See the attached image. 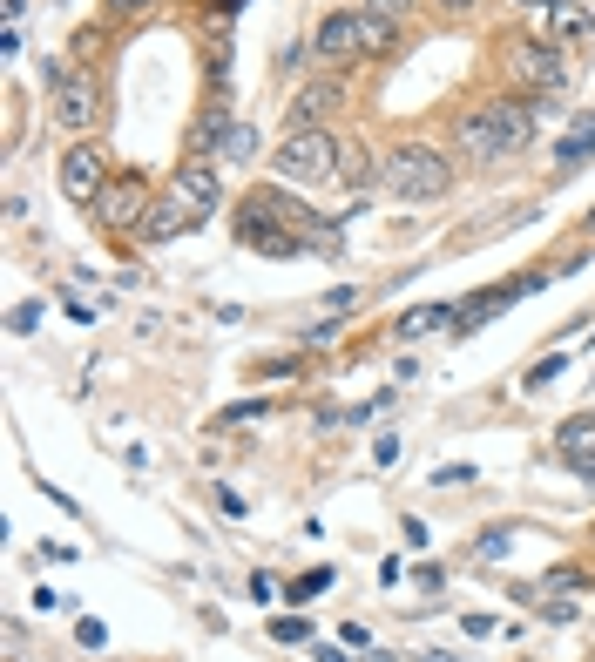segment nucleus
I'll use <instances>...</instances> for the list:
<instances>
[{"label":"nucleus","instance_id":"f257e3e1","mask_svg":"<svg viewBox=\"0 0 595 662\" xmlns=\"http://www.w3.org/2000/svg\"><path fill=\"white\" fill-rule=\"evenodd\" d=\"M237 244L264 257H298V250H339V230H325V217H312L305 203L284 196V183H271L237 203Z\"/></svg>","mask_w":595,"mask_h":662},{"label":"nucleus","instance_id":"f03ea898","mask_svg":"<svg viewBox=\"0 0 595 662\" xmlns=\"http://www.w3.org/2000/svg\"><path fill=\"white\" fill-rule=\"evenodd\" d=\"M224 203V176L203 163V156H190V163L170 176V190L149 203V217H142V237L149 244H170V237H183L190 223H210V210Z\"/></svg>","mask_w":595,"mask_h":662},{"label":"nucleus","instance_id":"7ed1b4c3","mask_svg":"<svg viewBox=\"0 0 595 662\" xmlns=\"http://www.w3.org/2000/svg\"><path fill=\"white\" fill-rule=\"evenodd\" d=\"M535 136H541V109H535V102H481V109H467L454 122V142L474 156V163L521 156Z\"/></svg>","mask_w":595,"mask_h":662},{"label":"nucleus","instance_id":"20e7f679","mask_svg":"<svg viewBox=\"0 0 595 662\" xmlns=\"http://www.w3.org/2000/svg\"><path fill=\"white\" fill-rule=\"evenodd\" d=\"M339 136L332 129H291V136L278 142V156H271V169H278L284 190H325L332 176H339Z\"/></svg>","mask_w":595,"mask_h":662},{"label":"nucleus","instance_id":"39448f33","mask_svg":"<svg viewBox=\"0 0 595 662\" xmlns=\"http://www.w3.org/2000/svg\"><path fill=\"white\" fill-rule=\"evenodd\" d=\"M379 183L393 196H406V203H426V196L454 190V163H447L433 142H399L393 156H386V169H379Z\"/></svg>","mask_w":595,"mask_h":662},{"label":"nucleus","instance_id":"423d86ee","mask_svg":"<svg viewBox=\"0 0 595 662\" xmlns=\"http://www.w3.org/2000/svg\"><path fill=\"white\" fill-rule=\"evenodd\" d=\"M318 61H352V55H379L393 48V21L372 14V7H339L332 21H318Z\"/></svg>","mask_w":595,"mask_h":662},{"label":"nucleus","instance_id":"0eeeda50","mask_svg":"<svg viewBox=\"0 0 595 662\" xmlns=\"http://www.w3.org/2000/svg\"><path fill=\"white\" fill-rule=\"evenodd\" d=\"M508 68L521 88H535V95H555V88H568V61L555 41H514L508 48Z\"/></svg>","mask_w":595,"mask_h":662},{"label":"nucleus","instance_id":"6e6552de","mask_svg":"<svg viewBox=\"0 0 595 662\" xmlns=\"http://www.w3.org/2000/svg\"><path fill=\"white\" fill-rule=\"evenodd\" d=\"M109 183H115V176H109V156H102L95 142H75V149L61 156V196H68V203H88V210H95Z\"/></svg>","mask_w":595,"mask_h":662},{"label":"nucleus","instance_id":"1a4fd4ad","mask_svg":"<svg viewBox=\"0 0 595 662\" xmlns=\"http://www.w3.org/2000/svg\"><path fill=\"white\" fill-rule=\"evenodd\" d=\"M48 115H55L61 129H95V122H102V88L88 82V75H61Z\"/></svg>","mask_w":595,"mask_h":662},{"label":"nucleus","instance_id":"9d476101","mask_svg":"<svg viewBox=\"0 0 595 662\" xmlns=\"http://www.w3.org/2000/svg\"><path fill=\"white\" fill-rule=\"evenodd\" d=\"M555 453H562L568 467H575V473H582V480H589V487H595V413L568 419L562 433H555Z\"/></svg>","mask_w":595,"mask_h":662},{"label":"nucleus","instance_id":"9b49d317","mask_svg":"<svg viewBox=\"0 0 595 662\" xmlns=\"http://www.w3.org/2000/svg\"><path fill=\"white\" fill-rule=\"evenodd\" d=\"M95 217L109 223V230H122V223H142L149 210H142V183L136 176H115L109 190H102V203H95Z\"/></svg>","mask_w":595,"mask_h":662},{"label":"nucleus","instance_id":"f8f14e48","mask_svg":"<svg viewBox=\"0 0 595 662\" xmlns=\"http://www.w3.org/2000/svg\"><path fill=\"white\" fill-rule=\"evenodd\" d=\"M548 41L555 48H582V41H595V14L582 7V0H562V7H548Z\"/></svg>","mask_w":595,"mask_h":662},{"label":"nucleus","instance_id":"ddd939ff","mask_svg":"<svg viewBox=\"0 0 595 662\" xmlns=\"http://www.w3.org/2000/svg\"><path fill=\"white\" fill-rule=\"evenodd\" d=\"M339 82H318V88H305L298 102H291V129H325V115H339Z\"/></svg>","mask_w":595,"mask_h":662},{"label":"nucleus","instance_id":"4468645a","mask_svg":"<svg viewBox=\"0 0 595 662\" xmlns=\"http://www.w3.org/2000/svg\"><path fill=\"white\" fill-rule=\"evenodd\" d=\"M589 156H595V109L582 115V122H575L562 142H555V163H562V169H582Z\"/></svg>","mask_w":595,"mask_h":662},{"label":"nucleus","instance_id":"2eb2a0df","mask_svg":"<svg viewBox=\"0 0 595 662\" xmlns=\"http://www.w3.org/2000/svg\"><path fill=\"white\" fill-rule=\"evenodd\" d=\"M447 325H460V304H426L399 325V338H426V331H447Z\"/></svg>","mask_w":595,"mask_h":662},{"label":"nucleus","instance_id":"dca6fc26","mask_svg":"<svg viewBox=\"0 0 595 662\" xmlns=\"http://www.w3.org/2000/svg\"><path fill=\"white\" fill-rule=\"evenodd\" d=\"M251 156H257V129H251V122H237V129L224 136V163H251Z\"/></svg>","mask_w":595,"mask_h":662},{"label":"nucleus","instance_id":"f3484780","mask_svg":"<svg viewBox=\"0 0 595 662\" xmlns=\"http://www.w3.org/2000/svg\"><path fill=\"white\" fill-rule=\"evenodd\" d=\"M325 588H332V568H312V575H298V581H291L284 595H291V602H312V595H325Z\"/></svg>","mask_w":595,"mask_h":662},{"label":"nucleus","instance_id":"a211bd4d","mask_svg":"<svg viewBox=\"0 0 595 662\" xmlns=\"http://www.w3.org/2000/svg\"><path fill=\"white\" fill-rule=\"evenodd\" d=\"M514 554V527H487L481 534V561H508Z\"/></svg>","mask_w":595,"mask_h":662},{"label":"nucleus","instance_id":"6ab92c4d","mask_svg":"<svg viewBox=\"0 0 595 662\" xmlns=\"http://www.w3.org/2000/svg\"><path fill=\"white\" fill-rule=\"evenodd\" d=\"M271 642H312V622L305 615H278L271 622Z\"/></svg>","mask_w":595,"mask_h":662},{"label":"nucleus","instance_id":"aec40b11","mask_svg":"<svg viewBox=\"0 0 595 662\" xmlns=\"http://www.w3.org/2000/svg\"><path fill=\"white\" fill-rule=\"evenodd\" d=\"M41 318H48V304H34V298H28V304H14V318H7V325H14L21 338H28V331L41 325Z\"/></svg>","mask_w":595,"mask_h":662},{"label":"nucleus","instance_id":"412c9836","mask_svg":"<svg viewBox=\"0 0 595 662\" xmlns=\"http://www.w3.org/2000/svg\"><path fill=\"white\" fill-rule=\"evenodd\" d=\"M562 352H555V359H541V365H528V392H535V386H548V379H562Z\"/></svg>","mask_w":595,"mask_h":662},{"label":"nucleus","instance_id":"4be33fe9","mask_svg":"<svg viewBox=\"0 0 595 662\" xmlns=\"http://www.w3.org/2000/svg\"><path fill=\"white\" fill-rule=\"evenodd\" d=\"M75 642H82V649H102V642H109V629H102L95 615H82V622H75Z\"/></svg>","mask_w":595,"mask_h":662},{"label":"nucleus","instance_id":"5701e85b","mask_svg":"<svg viewBox=\"0 0 595 662\" xmlns=\"http://www.w3.org/2000/svg\"><path fill=\"white\" fill-rule=\"evenodd\" d=\"M217 507H224L230 521H244V514H251V500H244V494H230V487H217Z\"/></svg>","mask_w":595,"mask_h":662},{"label":"nucleus","instance_id":"b1692460","mask_svg":"<svg viewBox=\"0 0 595 662\" xmlns=\"http://www.w3.org/2000/svg\"><path fill=\"white\" fill-rule=\"evenodd\" d=\"M264 413H271V406H257V399H244V406H230V413H224V426H244V419H264Z\"/></svg>","mask_w":595,"mask_h":662},{"label":"nucleus","instance_id":"393cba45","mask_svg":"<svg viewBox=\"0 0 595 662\" xmlns=\"http://www.w3.org/2000/svg\"><path fill=\"white\" fill-rule=\"evenodd\" d=\"M359 7H372V14H386V21H399V14H406L413 0H359Z\"/></svg>","mask_w":595,"mask_h":662},{"label":"nucleus","instance_id":"a878e982","mask_svg":"<svg viewBox=\"0 0 595 662\" xmlns=\"http://www.w3.org/2000/svg\"><path fill=\"white\" fill-rule=\"evenodd\" d=\"M142 7H149V0H109V14H122V21H136Z\"/></svg>","mask_w":595,"mask_h":662},{"label":"nucleus","instance_id":"bb28decb","mask_svg":"<svg viewBox=\"0 0 595 662\" xmlns=\"http://www.w3.org/2000/svg\"><path fill=\"white\" fill-rule=\"evenodd\" d=\"M0 14H7V28H21V14H28V0H7Z\"/></svg>","mask_w":595,"mask_h":662},{"label":"nucleus","instance_id":"cd10ccee","mask_svg":"<svg viewBox=\"0 0 595 662\" xmlns=\"http://www.w3.org/2000/svg\"><path fill=\"white\" fill-rule=\"evenodd\" d=\"M312 656H318V662H352L345 649H325V642H312Z\"/></svg>","mask_w":595,"mask_h":662},{"label":"nucleus","instance_id":"c85d7f7f","mask_svg":"<svg viewBox=\"0 0 595 662\" xmlns=\"http://www.w3.org/2000/svg\"><path fill=\"white\" fill-rule=\"evenodd\" d=\"M426 662H460V656L454 649H426Z\"/></svg>","mask_w":595,"mask_h":662},{"label":"nucleus","instance_id":"c756f323","mask_svg":"<svg viewBox=\"0 0 595 662\" xmlns=\"http://www.w3.org/2000/svg\"><path fill=\"white\" fill-rule=\"evenodd\" d=\"M514 7H541V14H548V7H562V0H514Z\"/></svg>","mask_w":595,"mask_h":662},{"label":"nucleus","instance_id":"7c9ffc66","mask_svg":"<svg viewBox=\"0 0 595 662\" xmlns=\"http://www.w3.org/2000/svg\"><path fill=\"white\" fill-rule=\"evenodd\" d=\"M447 7H474V0H447Z\"/></svg>","mask_w":595,"mask_h":662},{"label":"nucleus","instance_id":"2f4dec72","mask_svg":"<svg viewBox=\"0 0 595 662\" xmlns=\"http://www.w3.org/2000/svg\"><path fill=\"white\" fill-rule=\"evenodd\" d=\"M589 223H595V210H589Z\"/></svg>","mask_w":595,"mask_h":662},{"label":"nucleus","instance_id":"473e14b6","mask_svg":"<svg viewBox=\"0 0 595 662\" xmlns=\"http://www.w3.org/2000/svg\"><path fill=\"white\" fill-rule=\"evenodd\" d=\"M589 662H595V656H589Z\"/></svg>","mask_w":595,"mask_h":662}]
</instances>
